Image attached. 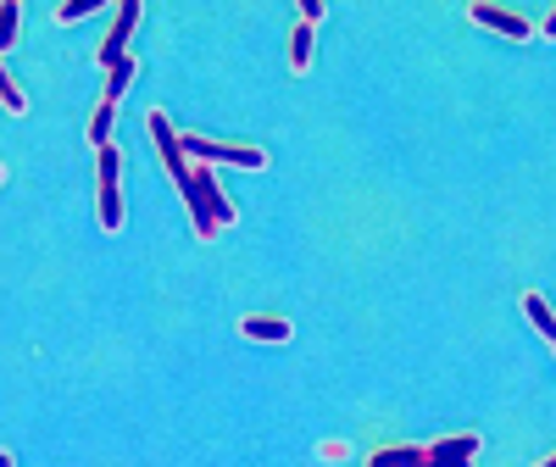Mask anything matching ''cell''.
<instances>
[{"instance_id": "obj_11", "label": "cell", "mask_w": 556, "mask_h": 467, "mask_svg": "<svg viewBox=\"0 0 556 467\" xmlns=\"http://www.w3.org/2000/svg\"><path fill=\"white\" fill-rule=\"evenodd\" d=\"M312 34H317V28L295 17V28H290V73H295V78L312 73Z\"/></svg>"}, {"instance_id": "obj_17", "label": "cell", "mask_w": 556, "mask_h": 467, "mask_svg": "<svg viewBox=\"0 0 556 467\" xmlns=\"http://www.w3.org/2000/svg\"><path fill=\"white\" fill-rule=\"evenodd\" d=\"M323 12H329V7H323V0H301V12H295V17L317 28V17H323Z\"/></svg>"}, {"instance_id": "obj_19", "label": "cell", "mask_w": 556, "mask_h": 467, "mask_svg": "<svg viewBox=\"0 0 556 467\" xmlns=\"http://www.w3.org/2000/svg\"><path fill=\"white\" fill-rule=\"evenodd\" d=\"M0 467H17V462H12V451H0Z\"/></svg>"}, {"instance_id": "obj_18", "label": "cell", "mask_w": 556, "mask_h": 467, "mask_svg": "<svg viewBox=\"0 0 556 467\" xmlns=\"http://www.w3.org/2000/svg\"><path fill=\"white\" fill-rule=\"evenodd\" d=\"M540 34H551V39H556V7L545 12V23H540Z\"/></svg>"}, {"instance_id": "obj_15", "label": "cell", "mask_w": 556, "mask_h": 467, "mask_svg": "<svg viewBox=\"0 0 556 467\" xmlns=\"http://www.w3.org/2000/svg\"><path fill=\"white\" fill-rule=\"evenodd\" d=\"M89 12H101L96 0H62V7H56V23H78V17H89Z\"/></svg>"}, {"instance_id": "obj_10", "label": "cell", "mask_w": 556, "mask_h": 467, "mask_svg": "<svg viewBox=\"0 0 556 467\" xmlns=\"http://www.w3.org/2000/svg\"><path fill=\"white\" fill-rule=\"evenodd\" d=\"M112 123H117V101H112V96H101V101H96V112H89V146H96V151H106V146H112Z\"/></svg>"}, {"instance_id": "obj_16", "label": "cell", "mask_w": 556, "mask_h": 467, "mask_svg": "<svg viewBox=\"0 0 556 467\" xmlns=\"http://www.w3.org/2000/svg\"><path fill=\"white\" fill-rule=\"evenodd\" d=\"M0 17H7V34H0V56H12V45H17V17H23V12H17V0H12V7L0 12Z\"/></svg>"}, {"instance_id": "obj_2", "label": "cell", "mask_w": 556, "mask_h": 467, "mask_svg": "<svg viewBox=\"0 0 556 467\" xmlns=\"http://www.w3.org/2000/svg\"><path fill=\"white\" fill-rule=\"evenodd\" d=\"M146 134H151V146H156V162L167 167V178H173V190L184 195L195 184V162H190V151H184V134L167 123V112L156 106V112H146Z\"/></svg>"}, {"instance_id": "obj_20", "label": "cell", "mask_w": 556, "mask_h": 467, "mask_svg": "<svg viewBox=\"0 0 556 467\" xmlns=\"http://www.w3.org/2000/svg\"><path fill=\"white\" fill-rule=\"evenodd\" d=\"M534 467H556V451H551V456H545V462H534Z\"/></svg>"}, {"instance_id": "obj_8", "label": "cell", "mask_w": 556, "mask_h": 467, "mask_svg": "<svg viewBox=\"0 0 556 467\" xmlns=\"http://www.w3.org/2000/svg\"><path fill=\"white\" fill-rule=\"evenodd\" d=\"M240 335L251 340V345H285L295 329H290V317H273V312H251V317H240Z\"/></svg>"}, {"instance_id": "obj_12", "label": "cell", "mask_w": 556, "mask_h": 467, "mask_svg": "<svg viewBox=\"0 0 556 467\" xmlns=\"http://www.w3.org/2000/svg\"><path fill=\"white\" fill-rule=\"evenodd\" d=\"M134 78H139V62H134V56H123L117 67H106V89H101V96H112V101H123V96H128V89H134Z\"/></svg>"}, {"instance_id": "obj_6", "label": "cell", "mask_w": 556, "mask_h": 467, "mask_svg": "<svg viewBox=\"0 0 556 467\" xmlns=\"http://www.w3.org/2000/svg\"><path fill=\"white\" fill-rule=\"evenodd\" d=\"M468 23H479L484 34H501V39H534V34H540L523 12H513V7H490V0H473V7H468Z\"/></svg>"}, {"instance_id": "obj_9", "label": "cell", "mask_w": 556, "mask_h": 467, "mask_svg": "<svg viewBox=\"0 0 556 467\" xmlns=\"http://www.w3.org/2000/svg\"><path fill=\"white\" fill-rule=\"evenodd\" d=\"M523 317L534 323V335L556 351V312H551V301H545L540 290H523Z\"/></svg>"}, {"instance_id": "obj_5", "label": "cell", "mask_w": 556, "mask_h": 467, "mask_svg": "<svg viewBox=\"0 0 556 467\" xmlns=\"http://www.w3.org/2000/svg\"><path fill=\"white\" fill-rule=\"evenodd\" d=\"M139 17H146V7H139V0H123V7L112 12V28H106V39L96 45V62H101V67H117V62L128 56V39H134Z\"/></svg>"}, {"instance_id": "obj_13", "label": "cell", "mask_w": 556, "mask_h": 467, "mask_svg": "<svg viewBox=\"0 0 556 467\" xmlns=\"http://www.w3.org/2000/svg\"><path fill=\"white\" fill-rule=\"evenodd\" d=\"M417 456H424V445H384L367 456V467H412Z\"/></svg>"}, {"instance_id": "obj_14", "label": "cell", "mask_w": 556, "mask_h": 467, "mask_svg": "<svg viewBox=\"0 0 556 467\" xmlns=\"http://www.w3.org/2000/svg\"><path fill=\"white\" fill-rule=\"evenodd\" d=\"M0 106H7V112H12V117H17V112H23V89H17V78H12V73H7V67H0Z\"/></svg>"}, {"instance_id": "obj_4", "label": "cell", "mask_w": 556, "mask_h": 467, "mask_svg": "<svg viewBox=\"0 0 556 467\" xmlns=\"http://www.w3.org/2000/svg\"><path fill=\"white\" fill-rule=\"evenodd\" d=\"M184 151H190V162H212V167H245V173L267 167L262 146H228V139H201V134H184Z\"/></svg>"}, {"instance_id": "obj_1", "label": "cell", "mask_w": 556, "mask_h": 467, "mask_svg": "<svg viewBox=\"0 0 556 467\" xmlns=\"http://www.w3.org/2000/svg\"><path fill=\"white\" fill-rule=\"evenodd\" d=\"M184 212H190V228L201 234V240H212V234L228 228V223H240V206L228 201L212 162H195V184L184 190Z\"/></svg>"}, {"instance_id": "obj_3", "label": "cell", "mask_w": 556, "mask_h": 467, "mask_svg": "<svg viewBox=\"0 0 556 467\" xmlns=\"http://www.w3.org/2000/svg\"><path fill=\"white\" fill-rule=\"evenodd\" d=\"M96 217L106 234L123 228V151L117 146L96 151Z\"/></svg>"}, {"instance_id": "obj_7", "label": "cell", "mask_w": 556, "mask_h": 467, "mask_svg": "<svg viewBox=\"0 0 556 467\" xmlns=\"http://www.w3.org/2000/svg\"><path fill=\"white\" fill-rule=\"evenodd\" d=\"M479 451H484V440H479V434H445V440L424 445V456H417L412 467H473V462H479Z\"/></svg>"}]
</instances>
